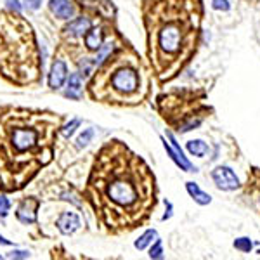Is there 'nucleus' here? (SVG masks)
<instances>
[{
  "label": "nucleus",
  "mask_w": 260,
  "mask_h": 260,
  "mask_svg": "<svg viewBox=\"0 0 260 260\" xmlns=\"http://www.w3.org/2000/svg\"><path fill=\"white\" fill-rule=\"evenodd\" d=\"M101 224L111 233L144 224L156 207V179L123 142L110 141L95 156L85 187Z\"/></svg>",
  "instance_id": "f257e3e1"
},
{
  "label": "nucleus",
  "mask_w": 260,
  "mask_h": 260,
  "mask_svg": "<svg viewBox=\"0 0 260 260\" xmlns=\"http://www.w3.org/2000/svg\"><path fill=\"white\" fill-rule=\"evenodd\" d=\"M90 26H92L90 19L83 18V16H82V18H77V19L71 21L68 26L64 28V33L70 37V39H77V37L85 35V33L90 30Z\"/></svg>",
  "instance_id": "9d476101"
},
{
  "label": "nucleus",
  "mask_w": 260,
  "mask_h": 260,
  "mask_svg": "<svg viewBox=\"0 0 260 260\" xmlns=\"http://www.w3.org/2000/svg\"><path fill=\"white\" fill-rule=\"evenodd\" d=\"M95 68L98 71L89 83V94L94 101L137 104L148 92L142 62L128 45L115 47Z\"/></svg>",
  "instance_id": "20e7f679"
},
{
  "label": "nucleus",
  "mask_w": 260,
  "mask_h": 260,
  "mask_svg": "<svg viewBox=\"0 0 260 260\" xmlns=\"http://www.w3.org/2000/svg\"><path fill=\"white\" fill-rule=\"evenodd\" d=\"M92 136H94V130H92V128H87L85 132H83L82 136H80V137H78V139H77L78 146H80V148H82V146L89 144V142H90V139H92Z\"/></svg>",
  "instance_id": "412c9836"
},
{
  "label": "nucleus",
  "mask_w": 260,
  "mask_h": 260,
  "mask_svg": "<svg viewBox=\"0 0 260 260\" xmlns=\"http://www.w3.org/2000/svg\"><path fill=\"white\" fill-rule=\"evenodd\" d=\"M30 257V251H21V250H16L9 253V258H28Z\"/></svg>",
  "instance_id": "b1692460"
},
{
  "label": "nucleus",
  "mask_w": 260,
  "mask_h": 260,
  "mask_svg": "<svg viewBox=\"0 0 260 260\" xmlns=\"http://www.w3.org/2000/svg\"><path fill=\"white\" fill-rule=\"evenodd\" d=\"M0 258H2V257H0Z\"/></svg>",
  "instance_id": "bb28decb"
},
{
  "label": "nucleus",
  "mask_w": 260,
  "mask_h": 260,
  "mask_svg": "<svg viewBox=\"0 0 260 260\" xmlns=\"http://www.w3.org/2000/svg\"><path fill=\"white\" fill-rule=\"evenodd\" d=\"M24 6H26L28 9H31V11H37V9H40L42 0H24Z\"/></svg>",
  "instance_id": "5701e85b"
},
{
  "label": "nucleus",
  "mask_w": 260,
  "mask_h": 260,
  "mask_svg": "<svg viewBox=\"0 0 260 260\" xmlns=\"http://www.w3.org/2000/svg\"><path fill=\"white\" fill-rule=\"evenodd\" d=\"M11 210V203L9 200L6 198L4 194H0V217H6Z\"/></svg>",
  "instance_id": "4be33fe9"
},
{
  "label": "nucleus",
  "mask_w": 260,
  "mask_h": 260,
  "mask_svg": "<svg viewBox=\"0 0 260 260\" xmlns=\"http://www.w3.org/2000/svg\"><path fill=\"white\" fill-rule=\"evenodd\" d=\"M148 57L154 77L170 82L186 68L200 44L201 0H142Z\"/></svg>",
  "instance_id": "7ed1b4c3"
},
{
  "label": "nucleus",
  "mask_w": 260,
  "mask_h": 260,
  "mask_svg": "<svg viewBox=\"0 0 260 260\" xmlns=\"http://www.w3.org/2000/svg\"><path fill=\"white\" fill-rule=\"evenodd\" d=\"M187 151H189V153L192 154V156L203 158L205 154L208 153V146H207V142H203L201 139L189 141V142H187Z\"/></svg>",
  "instance_id": "2eb2a0df"
},
{
  "label": "nucleus",
  "mask_w": 260,
  "mask_h": 260,
  "mask_svg": "<svg viewBox=\"0 0 260 260\" xmlns=\"http://www.w3.org/2000/svg\"><path fill=\"white\" fill-rule=\"evenodd\" d=\"M66 77H68V66H66V62L56 59L52 62V68H50L49 73V87L50 89H61Z\"/></svg>",
  "instance_id": "6e6552de"
},
{
  "label": "nucleus",
  "mask_w": 260,
  "mask_h": 260,
  "mask_svg": "<svg viewBox=\"0 0 260 260\" xmlns=\"http://www.w3.org/2000/svg\"><path fill=\"white\" fill-rule=\"evenodd\" d=\"M258 255H260V250H258Z\"/></svg>",
  "instance_id": "a878e982"
},
{
  "label": "nucleus",
  "mask_w": 260,
  "mask_h": 260,
  "mask_svg": "<svg viewBox=\"0 0 260 260\" xmlns=\"http://www.w3.org/2000/svg\"><path fill=\"white\" fill-rule=\"evenodd\" d=\"M212 7L215 11L228 12L231 9V4H229V0H212Z\"/></svg>",
  "instance_id": "6ab92c4d"
},
{
  "label": "nucleus",
  "mask_w": 260,
  "mask_h": 260,
  "mask_svg": "<svg viewBox=\"0 0 260 260\" xmlns=\"http://www.w3.org/2000/svg\"><path fill=\"white\" fill-rule=\"evenodd\" d=\"M50 11L57 16L59 19H70L73 18V6H71L70 0H50L49 4Z\"/></svg>",
  "instance_id": "f8f14e48"
},
{
  "label": "nucleus",
  "mask_w": 260,
  "mask_h": 260,
  "mask_svg": "<svg viewBox=\"0 0 260 260\" xmlns=\"http://www.w3.org/2000/svg\"><path fill=\"white\" fill-rule=\"evenodd\" d=\"M0 243H2V245H7V246H11V245H12V243H11L9 240H6L4 236H0Z\"/></svg>",
  "instance_id": "393cba45"
},
{
  "label": "nucleus",
  "mask_w": 260,
  "mask_h": 260,
  "mask_svg": "<svg viewBox=\"0 0 260 260\" xmlns=\"http://www.w3.org/2000/svg\"><path fill=\"white\" fill-rule=\"evenodd\" d=\"M82 90V77L80 73H73L70 75L68 78V92H66V95L68 98H80L78 95V92Z\"/></svg>",
  "instance_id": "4468645a"
},
{
  "label": "nucleus",
  "mask_w": 260,
  "mask_h": 260,
  "mask_svg": "<svg viewBox=\"0 0 260 260\" xmlns=\"http://www.w3.org/2000/svg\"><path fill=\"white\" fill-rule=\"evenodd\" d=\"M163 250H161V240H156L154 241V245L151 246V250H149V257L151 258H161L163 257Z\"/></svg>",
  "instance_id": "a211bd4d"
},
{
  "label": "nucleus",
  "mask_w": 260,
  "mask_h": 260,
  "mask_svg": "<svg viewBox=\"0 0 260 260\" xmlns=\"http://www.w3.org/2000/svg\"><path fill=\"white\" fill-rule=\"evenodd\" d=\"M44 68L33 30L23 16L0 14V73L18 85L39 80Z\"/></svg>",
  "instance_id": "39448f33"
},
{
  "label": "nucleus",
  "mask_w": 260,
  "mask_h": 260,
  "mask_svg": "<svg viewBox=\"0 0 260 260\" xmlns=\"http://www.w3.org/2000/svg\"><path fill=\"white\" fill-rule=\"evenodd\" d=\"M154 238H156V231H154V229H148V231H146V233L139 238V240L136 241V245H134V246H136L137 250H144L146 246L153 243Z\"/></svg>",
  "instance_id": "dca6fc26"
},
{
  "label": "nucleus",
  "mask_w": 260,
  "mask_h": 260,
  "mask_svg": "<svg viewBox=\"0 0 260 260\" xmlns=\"http://www.w3.org/2000/svg\"><path fill=\"white\" fill-rule=\"evenodd\" d=\"M78 228H80V219H78V215L73 212H64L59 219H57V229H59L62 234H66V236L73 234Z\"/></svg>",
  "instance_id": "1a4fd4ad"
},
{
  "label": "nucleus",
  "mask_w": 260,
  "mask_h": 260,
  "mask_svg": "<svg viewBox=\"0 0 260 260\" xmlns=\"http://www.w3.org/2000/svg\"><path fill=\"white\" fill-rule=\"evenodd\" d=\"M61 116L24 108H0V187L19 191L54 156Z\"/></svg>",
  "instance_id": "f03ea898"
},
{
  "label": "nucleus",
  "mask_w": 260,
  "mask_h": 260,
  "mask_svg": "<svg viewBox=\"0 0 260 260\" xmlns=\"http://www.w3.org/2000/svg\"><path fill=\"white\" fill-rule=\"evenodd\" d=\"M186 189H187V192H189V194L192 196V200H194L196 203H200V205H208V203L212 201V196H210V194H207V192L201 191L194 182H187V184H186Z\"/></svg>",
  "instance_id": "ddd939ff"
},
{
  "label": "nucleus",
  "mask_w": 260,
  "mask_h": 260,
  "mask_svg": "<svg viewBox=\"0 0 260 260\" xmlns=\"http://www.w3.org/2000/svg\"><path fill=\"white\" fill-rule=\"evenodd\" d=\"M234 248L243 251V253H250L251 248H253V243H251L250 238H238L234 241Z\"/></svg>",
  "instance_id": "f3484780"
},
{
  "label": "nucleus",
  "mask_w": 260,
  "mask_h": 260,
  "mask_svg": "<svg viewBox=\"0 0 260 260\" xmlns=\"http://www.w3.org/2000/svg\"><path fill=\"white\" fill-rule=\"evenodd\" d=\"M212 179L215 186L222 191H234L240 187V179L236 177L233 169L225 165H220L215 170H212Z\"/></svg>",
  "instance_id": "423d86ee"
},
{
  "label": "nucleus",
  "mask_w": 260,
  "mask_h": 260,
  "mask_svg": "<svg viewBox=\"0 0 260 260\" xmlns=\"http://www.w3.org/2000/svg\"><path fill=\"white\" fill-rule=\"evenodd\" d=\"M80 125V120H71L68 125H66L64 128H62V136L64 137H70L75 134V130H77V127Z\"/></svg>",
  "instance_id": "aec40b11"
},
{
  "label": "nucleus",
  "mask_w": 260,
  "mask_h": 260,
  "mask_svg": "<svg viewBox=\"0 0 260 260\" xmlns=\"http://www.w3.org/2000/svg\"><path fill=\"white\" fill-rule=\"evenodd\" d=\"M39 205H40V201L35 198H26V200L21 201V205L18 207V212H16L18 220L23 222V224H35Z\"/></svg>",
  "instance_id": "0eeeda50"
},
{
  "label": "nucleus",
  "mask_w": 260,
  "mask_h": 260,
  "mask_svg": "<svg viewBox=\"0 0 260 260\" xmlns=\"http://www.w3.org/2000/svg\"><path fill=\"white\" fill-rule=\"evenodd\" d=\"M83 42H85V47L89 50H99L104 44V31L103 26H95L83 35Z\"/></svg>",
  "instance_id": "9b49d317"
}]
</instances>
